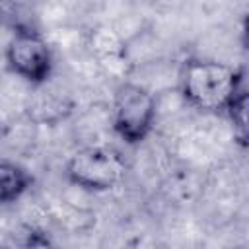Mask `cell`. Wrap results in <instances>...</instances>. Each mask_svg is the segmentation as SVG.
<instances>
[{
    "instance_id": "cell-5",
    "label": "cell",
    "mask_w": 249,
    "mask_h": 249,
    "mask_svg": "<svg viewBox=\"0 0 249 249\" xmlns=\"http://www.w3.org/2000/svg\"><path fill=\"white\" fill-rule=\"evenodd\" d=\"M31 185V175L12 161H0V202L18 198Z\"/></svg>"
},
{
    "instance_id": "cell-2",
    "label": "cell",
    "mask_w": 249,
    "mask_h": 249,
    "mask_svg": "<svg viewBox=\"0 0 249 249\" xmlns=\"http://www.w3.org/2000/svg\"><path fill=\"white\" fill-rule=\"evenodd\" d=\"M66 175L82 189L109 191L123 183L126 175V161L123 154L111 146H88L70 158Z\"/></svg>"
},
{
    "instance_id": "cell-8",
    "label": "cell",
    "mask_w": 249,
    "mask_h": 249,
    "mask_svg": "<svg viewBox=\"0 0 249 249\" xmlns=\"http://www.w3.org/2000/svg\"><path fill=\"white\" fill-rule=\"evenodd\" d=\"M239 249H243V247H239Z\"/></svg>"
},
{
    "instance_id": "cell-3",
    "label": "cell",
    "mask_w": 249,
    "mask_h": 249,
    "mask_svg": "<svg viewBox=\"0 0 249 249\" xmlns=\"http://www.w3.org/2000/svg\"><path fill=\"white\" fill-rule=\"evenodd\" d=\"M156 117L154 95L138 84H123L115 93L113 128L126 144L142 142Z\"/></svg>"
},
{
    "instance_id": "cell-6",
    "label": "cell",
    "mask_w": 249,
    "mask_h": 249,
    "mask_svg": "<svg viewBox=\"0 0 249 249\" xmlns=\"http://www.w3.org/2000/svg\"><path fill=\"white\" fill-rule=\"evenodd\" d=\"M0 21L10 25L14 33L35 29L31 6L21 4V2H0Z\"/></svg>"
},
{
    "instance_id": "cell-4",
    "label": "cell",
    "mask_w": 249,
    "mask_h": 249,
    "mask_svg": "<svg viewBox=\"0 0 249 249\" xmlns=\"http://www.w3.org/2000/svg\"><path fill=\"white\" fill-rule=\"evenodd\" d=\"M6 62L12 72L31 84H43L53 68L51 47L37 29L18 31L8 43Z\"/></svg>"
},
{
    "instance_id": "cell-1",
    "label": "cell",
    "mask_w": 249,
    "mask_h": 249,
    "mask_svg": "<svg viewBox=\"0 0 249 249\" xmlns=\"http://www.w3.org/2000/svg\"><path fill=\"white\" fill-rule=\"evenodd\" d=\"M243 82V70L237 72L216 60H189L181 76L185 99L206 111L226 109L231 95Z\"/></svg>"
},
{
    "instance_id": "cell-7",
    "label": "cell",
    "mask_w": 249,
    "mask_h": 249,
    "mask_svg": "<svg viewBox=\"0 0 249 249\" xmlns=\"http://www.w3.org/2000/svg\"><path fill=\"white\" fill-rule=\"evenodd\" d=\"M226 111H228L233 126H235L239 138L245 140V132H247V89H245V82L235 89L230 103L226 105Z\"/></svg>"
}]
</instances>
